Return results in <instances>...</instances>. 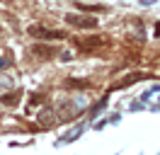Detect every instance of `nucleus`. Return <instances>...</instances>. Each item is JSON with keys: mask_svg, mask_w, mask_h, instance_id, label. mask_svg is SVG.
Listing matches in <instances>:
<instances>
[{"mask_svg": "<svg viewBox=\"0 0 160 155\" xmlns=\"http://www.w3.org/2000/svg\"><path fill=\"white\" fill-rule=\"evenodd\" d=\"M66 22L73 24V27H80V29H95L97 27V19L82 17V15H66Z\"/></svg>", "mask_w": 160, "mask_h": 155, "instance_id": "1", "label": "nucleus"}, {"mask_svg": "<svg viewBox=\"0 0 160 155\" xmlns=\"http://www.w3.org/2000/svg\"><path fill=\"white\" fill-rule=\"evenodd\" d=\"M29 34H32V37H39V39H66V34H63V32H51V29L39 27V24L29 27Z\"/></svg>", "mask_w": 160, "mask_h": 155, "instance_id": "2", "label": "nucleus"}, {"mask_svg": "<svg viewBox=\"0 0 160 155\" xmlns=\"http://www.w3.org/2000/svg\"><path fill=\"white\" fill-rule=\"evenodd\" d=\"M75 44H78L80 51H92V48L102 46V39H100V37H92V39H78Z\"/></svg>", "mask_w": 160, "mask_h": 155, "instance_id": "3", "label": "nucleus"}, {"mask_svg": "<svg viewBox=\"0 0 160 155\" xmlns=\"http://www.w3.org/2000/svg\"><path fill=\"white\" fill-rule=\"evenodd\" d=\"M32 51L37 56H56V48H49V46H34Z\"/></svg>", "mask_w": 160, "mask_h": 155, "instance_id": "4", "label": "nucleus"}, {"mask_svg": "<svg viewBox=\"0 0 160 155\" xmlns=\"http://www.w3.org/2000/svg\"><path fill=\"white\" fill-rule=\"evenodd\" d=\"M155 37L160 39V22H158V24H155Z\"/></svg>", "mask_w": 160, "mask_h": 155, "instance_id": "5", "label": "nucleus"}, {"mask_svg": "<svg viewBox=\"0 0 160 155\" xmlns=\"http://www.w3.org/2000/svg\"><path fill=\"white\" fill-rule=\"evenodd\" d=\"M2 66H5V61H2V58H0V68H2Z\"/></svg>", "mask_w": 160, "mask_h": 155, "instance_id": "6", "label": "nucleus"}]
</instances>
